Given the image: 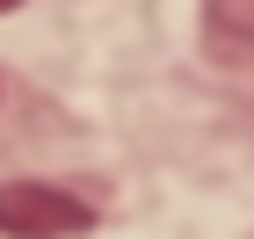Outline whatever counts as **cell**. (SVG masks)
Segmentation results:
<instances>
[{
    "instance_id": "cell-1",
    "label": "cell",
    "mask_w": 254,
    "mask_h": 239,
    "mask_svg": "<svg viewBox=\"0 0 254 239\" xmlns=\"http://www.w3.org/2000/svg\"><path fill=\"white\" fill-rule=\"evenodd\" d=\"M95 210L59 181H0V232L7 239H80Z\"/></svg>"
},
{
    "instance_id": "cell-2",
    "label": "cell",
    "mask_w": 254,
    "mask_h": 239,
    "mask_svg": "<svg viewBox=\"0 0 254 239\" xmlns=\"http://www.w3.org/2000/svg\"><path fill=\"white\" fill-rule=\"evenodd\" d=\"M7 7H15V0H0V15H7Z\"/></svg>"
}]
</instances>
